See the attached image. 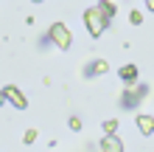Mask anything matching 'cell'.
I'll list each match as a JSON object with an SVG mask.
<instances>
[{
    "mask_svg": "<svg viewBox=\"0 0 154 152\" xmlns=\"http://www.w3.org/2000/svg\"><path fill=\"white\" fill-rule=\"evenodd\" d=\"M70 130H81V118L73 115V118H70Z\"/></svg>",
    "mask_w": 154,
    "mask_h": 152,
    "instance_id": "obj_13",
    "label": "cell"
},
{
    "mask_svg": "<svg viewBox=\"0 0 154 152\" xmlns=\"http://www.w3.org/2000/svg\"><path fill=\"white\" fill-rule=\"evenodd\" d=\"M129 23H132V25H140V23H143V14H140V11H132V14H129Z\"/></svg>",
    "mask_w": 154,
    "mask_h": 152,
    "instance_id": "obj_10",
    "label": "cell"
},
{
    "mask_svg": "<svg viewBox=\"0 0 154 152\" xmlns=\"http://www.w3.org/2000/svg\"><path fill=\"white\" fill-rule=\"evenodd\" d=\"M84 25H87V31L93 34V37H101L106 31V25H109V20H106V14L95 6V8H87L84 11Z\"/></svg>",
    "mask_w": 154,
    "mask_h": 152,
    "instance_id": "obj_1",
    "label": "cell"
},
{
    "mask_svg": "<svg viewBox=\"0 0 154 152\" xmlns=\"http://www.w3.org/2000/svg\"><path fill=\"white\" fill-rule=\"evenodd\" d=\"M48 34H51L53 45H56V48H62V51H65V48H70V42H73V37H70V28H67L65 23H53Z\"/></svg>",
    "mask_w": 154,
    "mask_h": 152,
    "instance_id": "obj_2",
    "label": "cell"
},
{
    "mask_svg": "<svg viewBox=\"0 0 154 152\" xmlns=\"http://www.w3.org/2000/svg\"><path fill=\"white\" fill-rule=\"evenodd\" d=\"M137 102H140V93H134V90L123 93V107H137Z\"/></svg>",
    "mask_w": 154,
    "mask_h": 152,
    "instance_id": "obj_8",
    "label": "cell"
},
{
    "mask_svg": "<svg viewBox=\"0 0 154 152\" xmlns=\"http://www.w3.org/2000/svg\"><path fill=\"white\" fill-rule=\"evenodd\" d=\"M3 93H6V99L11 102L17 110H25V107H28V99H25V93H23V90H17V87H11V85H8Z\"/></svg>",
    "mask_w": 154,
    "mask_h": 152,
    "instance_id": "obj_4",
    "label": "cell"
},
{
    "mask_svg": "<svg viewBox=\"0 0 154 152\" xmlns=\"http://www.w3.org/2000/svg\"><path fill=\"white\" fill-rule=\"evenodd\" d=\"M115 130H118V121H115V118L104 121V132H115Z\"/></svg>",
    "mask_w": 154,
    "mask_h": 152,
    "instance_id": "obj_11",
    "label": "cell"
},
{
    "mask_svg": "<svg viewBox=\"0 0 154 152\" xmlns=\"http://www.w3.org/2000/svg\"><path fill=\"white\" fill-rule=\"evenodd\" d=\"M98 149L101 152H123V141L115 135V132H106V135L101 138V144H98Z\"/></svg>",
    "mask_w": 154,
    "mask_h": 152,
    "instance_id": "obj_3",
    "label": "cell"
},
{
    "mask_svg": "<svg viewBox=\"0 0 154 152\" xmlns=\"http://www.w3.org/2000/svg\"><path fill=\"white\" fill-rule=\"evenodd\" d=\"M106 70H109V65L104 59H95V62L87 65V76H98V73H106Z\"/></svg>",
    "mask_w": 154,
    "mask_h": 152,
    "instance_id": "obj_6",
    "label": "cell"
},
{
    "mask_svg": "<svg viewBox=\"0 0 154 152\" xmlns=\"http://www.w3.org/2000/svg\"><path fill=\"white\" fill-rule=\"evenodd\" d=\"M137 130L143 132V135H151L154 132V118L151 115H137Z\"/></svg>",
    "mask_w": 154,
    "mask_h": 152,
    "instance_id": "obj_5",
    "label": "cell"
},
{
    "mask_svg": "<svg viewBox=\"0 0 154 152\" xmlns=\"http://www.w3.org/2000/svg\"><path fill=\"white\" fill-rule=\"evenodd\" d=\"M121 79L126 85H134V82H137V68H134V65H123L121 68Z\"/></svg>",
    "mask_w": 154,
    "mask_h": 152,
    "instance_id": "obj_7",
    "label": "cell"
},
{
    "mask_svg": "<svg viewBox=\"0 0 154 152\" xmlns=\"http://www.w3.org/2000/svg\"><path fill=\"white\" fill-rule=\"evenodd\" d=\"M31 3H42V0H31Z\"/></svg>",
    "mask_w": 154,
    "mask_h": 152,
    "instance_id": "obj_15",
    "label": "cell"
},
{
    "mask_svg": "<svg viewBox=\"0 0 154 152\" xmlns=\"http://www.w3.org/2000/svg\"><path fill=\"white\" fill-rule=\"evenodd\" d=\"M98 8L106 14V20H112V17H115V3H109V0H101V3H98Z\"/></svg>",
    "mask_w": 154,
    "mask_h": 152,
    "instance_id": "obj_9",
    "label": "cell"
},
{
    "mask_svg": "<svg viewBox=\"0 0 154 152\" xmlns=\"http://www.w3.org/2000/svg\"><path fill=\"white\" fill-rule=\"evenodd\" d=\"M146 6H149V8H151V11H154V0H146Z\"/></svg>",
    "mask_w": 154,
    "mask_h": 152,
    "instance_id": "obj_14",
    "label": "cell"
},
{
    "mask_svg": "<svg viewBox=\"0 0 154 152\" xmlns=\"http://www.w3.org/2000/svg\"><path fill=\"white\" fill-rule=\"evenodd\" d=\"M34 141H37V130H28L25 132V144H34Z\"/></svg>",
    "mask_w": 154,
    "mask_h": 152,
    "instance_id": "obj_12",
    "label": "cell"
}]
</instances>
